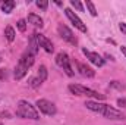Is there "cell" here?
<instances>
[{"label": "cell", "mask_w": 126, "mask_h": 125, "mask_svg": "<svg viewBox=\"0 0 126 125\" xmlns=\"http://www.w3.org/2000/svg\"><path fill=\"white\" fill-rule=\"evenodd\" d=\"M76 65H78V71H79L81 75L88 77V78H93L95 75V72L90 68V66H87V65H84V63H76Z\"/></svg>", "instance_id": "8fae6325"}, {"label": "cell", "mask_w": 126, "mask_h": 125, "mask_svg": "<svg viewBox=\"0 0 126 125\" xmlns=\"http://www.w3.org/2000/svg\"><path fill=\"white\" fill-rule=\"evenodd\" d=\"M56 63L64 69V72L69 75V77H73L75 75V72L72 71V68H70V61H69V56L66 55V53H59L57 56H56Z\"/></svg>", "instance_id": "5b68a950"}, {"label": "cell", "mask_w": 126, "mask_h": 125, "mask_svg": "<svg viewBox=\"0 0 126 125\" xmlns=\"http://www.w3.org/2000/svg\"><path fill=\"white\" fill-rule=\"evenodd\" d=\"M120 50H122V53L126 56V47H125V46H122V47H120Z\"/></svg>", "instance_id": "4316f807"}, {"label": "cell", "mask_w": 126, "mask_h": 125, "mask_svg": "<svg viewBox=\"0 0 126 125\" xmlns=\"http://www.w3.org/2000/svg\"><path fill=\"white\" fill-rule=\"evenodd\" d=\"M27 72H28V68H27L22 62H19L16 65V68H15L13 77H15V80H22V78L27 75Z\"/></svg>", "instance_id": "30bf717a"}, {"label": "cell", "mask_w": 126, "mask_h": 125, "mask_svg": "<svg viewBox=\"0 0 126 125\" xmlns=\"http://www.w3.org/2000/svg\"><path fill=\"white\" fill-rule=\"evenodd\" d=\"M35 37H37V43H38L40 47H43L47 53H53V50H54L53 43H51L47 37H44V35H41V34H35Z\"/></svg>", "instance_id": "9c48e42d"}, {"label": "cell", "mask_w": 126, "mask_h": 125, "mask_svg": "<svg viewBox=\"0 0 126 125\" xmlns=\"http://www.w3.org/2000/svg\"><path fill=\"white\" fill-rule=\"evenodd\" d=\"M64 13H66V16H67V19L73 24V27H76L79 31L82 32H87V27L84 25V22L79 19V16L72 10V9H64Z\"/></svg>", "instance_id": "8992f818"}, {"label": "cell", "mask_w": 126, "mask_h": 125, "mask_svg": "<svg viewBox=\"0 0 126 125\" xmlns=\"http://www.w3.org/2000/svg\"><path fill=\"white\" fill-rule=\"evenodd\" d=\"M0 62H1V58H0Z\"/></svg>", "instance_id": "f546056e"}, {"label": "cell", "mask_w": 126, "mask_h": 125, "mask_svg": "<svg viewBox=\"0 0 126 125\" xmlns=\"http://www.w3.org/2000/svg\"><path fill=\"white\" fill-rule=\"evenodd\" d=\"M16 116L19 118H30V119H40V115L37 109L27 100H19L18 109H16Z\"/></svg>", "instance_id": "7a4b0ae2"}, {"label": "cell", "mask_w": 126, "mask_h": 125, "mask_svg": "<svg viewBox=\"0 0 126 125\" xmlns=\"http://www.w3.org/2000/svg\"><path fill=\"white\" fill-rule=\"evenodd\" d=\"M82 53L87 56V59H90V62L94 63L95 66H103L106 61L98 55V53H95V52H90V50H87V49H82Z\"/></svg>", "instance_id": "52a82bcc"}, {"label": "cell", "mask_w": 126, "mask_h": 125, "mask_svg": "<svg viewBox=\"0 0 126 125\" xmlns=\"http://www.w3.org/2000/svg\"><path fill=\"white\" fill-rule=\"evenodd\" d=\"M59 35L62 37L64 41H67V43H70V44H76V38H75L73 32L70 31L67 27H64V25H59Z\"/></svg>", "instance_id": "ba28073f"}, {"label": "cell", "mask_w": 126, "mask_h": 125, "mask_svg": "<svg viewBox=\"0 0 126 125\" xmlns=\"http://www.w3.org/2000/svg\"><path fill=\"white\" fill-rule=\"evenodd\" d=\"M85 106L93 110V112H97V113H101L104 118L107 119H113V121H120V119H125V113H122L120 110L109 106V104H104V103H98V102H91L88 100L85 103Z\"/></svg>", "instance_id": "6da1fadb"}, {"label": "cell", "mask_w": 126, "mask_h": 125, "mask_svg": "<svg viewBox=\"0 0 126 125\" xmlns=\"http://www.w3.org/2000/svg\"><path fill=\"white\" fill-rule=\"evenodd\" d=\"M7 77V72H6V69H0V80H4Z\"/></svg>", "instance_id": "cb8c5ba5"}, {"label": "cell", "mask_w": 126, "mask_h": 125, "mask_svg": "<svg viewBox=\"0 0 126 125\" xmlns=\"http://www.w3.org/2000/svg\"><path fill=\"white\" fill-rule=\"evenodd\" d=\"M119 28H120V31L123 32V34H126V24H125V22H120Z\"/></svg>", "instance_id": "484cf974"}, {"label": "cell", "mask_w": 126, "mask_h": 125, "mask_svg": "<svg viewBox=\"0 0 126 125\" xmlns=\"http://www.w3.org/2000/svg\"><path fill=\"white\" fill-rule=\"evenodd\" d=\"M70 4H72V7H75L76 10L84 12V6H82V3H81V1H78V0H70Z\"/></svg>", "instance_id": "d6986e66"}, {"label": "cell", "mask_w": 126, "mask_h": 125, "mask_svg": "<svg viewBox=\"0 0 126 125\" xmlns=\"http://www.w3.org/2000/svg\"><path fill=\"white\" fill-rule=\"evenodd\" d=\"M37 107L40 109V112H43L44 115H48V116H53V115H56V112H57L56 106H54L51 102L46 100V99L37 100Z\"/></svg>", "instance_id": "277c9868"}, {"label": "cell", "mask_w": 126, "mask_h": 125, "mask_svg": "<svg viewBox=\"0 0 126 125\" xmlns=\"http://www.w3.org/2000/svg\"><path fill=\"white\" fill-rule=\"evenodd\" d=\"M69 91L73 93L75 96H88V97H94L97 100H104L106 99L104 94L97 93V91L91 90V88H87V87H84L81 84H70L69 85Z\"/></svg>", "instance_id": "3957f363"}, {"label": "cell", "mask_w": 126, "mask_h": 125, "mask_svg": "<svg viewBox=\"0 0 126 125\" xmlns=\"http://www.w3.org/2000/svg\"><path fill=\"white\" fill-rule=\"evenodd\" d=\"M4 37H6V40H7L9 43H12V41L15 40V30H13L10 25L4 28Z\"/></svg>", "instance_id": "2e32d148"}, {"label": "cell", "mask_w": 126, "mask_h": 125, "mask_svg": "<svg viewBox=\"0 0 126 125\" xmlns=\"http://www.w3.org/2000/svg\"><path fill=\"white\" fill-rule=\"evenodd\" d=\"M87 7H88V10H90V13L93 15V16H97V9H95V6H94V3L93 1H90V0H87Z\"/></svg>", "instance_id": "ac0fdd59"}, {"label": "cell", "mask_w": 126, "mask_h": 125, "mask_svg": "<svg viewBox=\"0 0 126 125\" xmlns=\"http://www.w3.org/2000/svg\"><path fill=\"white\" fill-rule=\"evenodd\" d=\"M38 43H37V37H35V34H32L31 38H30V47H28V53H31L32 56H35L37 55V52H38Z\"/></svg>", "instance_id": "7c38bea8"}, {"label": "cell", "mask_w": 126, "mask_h": 125, "mask_svg": "<svg viewBox=\"0 0 126 125\" xmlns=\"http://www.w3.org/2000/svg\"><path fill=\"white\" fill-rule=\"evenodd\" d=\"M38 80H40L41 83H44V81L47 80V68H46L44 65H41V66L38 68Z\"/></svg>", "instance_id": "e0dca14e"}, {"label": "cell", "mask_w": 126, "mask_h": 125, "mask_svg": "<svg viewBox=\"0 0 126 125\" xmlns=\"http://www.w3.org/2000/svg\"><path fill=\"white\" fill-rule=\"evenodd\" d=\"M117 104L122 106V107H125L126 106V99H119V100H117Z\"/></svg>", "instance_id": "d4e9b609"}, {"label": "cell", "mask_w": 126, "mask_h": 125, "mask_svg": "<svg viewBox=\"0 0 126 125\" xmlns=\"http://www.w3.org/2000/svg\"><path fill=\"white\" fill-rule=\"evenodd\" d=\"M19 62H22L27 68H28V69H30L32 65H34V56H32L31 53H28V52H27L25 55H22V58L19 59Z\"/></svg>", "instance_id": "5bb4252c"}, {"label": "cell", "mask_w": 126, "mask_h": 125, "mask_svg": "<svg viewBox=\"0 0 126 125\" xmlns=\"http://www.w3.org/2000/svg\"><path fill=\"white\" fill-rule=\"evenodd\" d=\"M35 4H37V7H40L41 10H46L47 6H48V1H47V0H38Z\"/></svg>", "instance_id": "7402d4cb"}, {"label": "cell", "mask_w": 126, "mask_h": 125, "mask_svg": "<svg viewBox=\"0 0 126 125\" xmlns=\"http://www.w3.org/2000/svg\"><path fill=\"white\" fill-rule=\"evenodd\" d=\"M28 22L32 24L34 27H40V28H43V25H44L43 19H41L38 15H35V13H30V15H28Z\"/></svg>", "instance_id": "4fadbf2b"}, {"label": "cell", "mask_w": 126, "mask_h": 125, "mask_svg": "<svg viewBox=\"0 0 126 125\" xmlns=\"http://www.w3.org/2000/svg\"><path fill=\"white\" fill-rule=\"evenodd\" d=\"M110 87H111V88H116V90H120V91L125 90V85H123L122 83H119V81H111V83H110Z\"/></svg>", "instance_id": "ffe728a7"}, {"label": "cell", "mask_w": 126, "mask_h": 125, "mask_svg": "<svg viewBox=\"0 0 126 125\" xmlns=\"http://www.w3.org/2000/svg\"><path fill=\"white\" fill-rule=\"evenodd\" d=\"M1 116H6V118H9V116H10V115H9V113H7V112H3V113H1Z\"/></svg>", "instance_id": "83f0119b"}, {"label": "cell", "mask_w": 126, "mask_h": 125, "mask_svg": "<svg viewBox=\"0 0 126 125\" xmlns=\"http://www.w3.org/2000/svg\"><path fill=\"white\" fill-rule=\"evenodd\" d=\"M106 58H107V59H110V61H114V59H113V56H110V55H106Z\"/></svg>", "instance_id": "f1b7e54d"}, {"label": "cell", "mask_w": 126, "mask_h": 125, "mask_svg": "<svg viewBox=\"0 0 126 125\" xmlns=\"http://www.w3.org/2000/svg\"><path fill=\"white\" fill-rule=\"evenodd\" d=\"M0 125H1V124H0Z\"/></svg>", "instance_id": "4dcf8cb0"}, {"label": "cell", "mask_w": 126, "mask_h": 125, "mask_svg": "<svg viewBox=\"0 0 126 125\" xmlns=\"http://www.w3.org/2000/svg\"><path fill=\"white\" fill-rule=\"evenodd\" d=\"M30 85H31L32 88H37V87L41 85V81L38 80V77H37V78H31V80H30Z\"/></svg>", "instance_id": "603a6c76"}, {"label": "cell", "mask_w": 126, "mask_h": 125, "mask_svg": "<svg viewBox=\"0 0 126 125\" xmlns=\"http://www.w3.org/2000/svg\"><path fill=\"white\" fill-rule=\"evenodd\" d=\"M13 7H15V1L13 0H6L4 3H1V10L4 13H10L13 10Z\"/></svg>", "instance_id": "9a60e30c"}, {"label": "cell", "mask_w": 126, "mask_h": 125, "mask_svg": "<svg viewBox=\"0 0 126 125\" xmlns=\"http://www.w3.org/2000/svg\"><path fill=\"white\" fill-rule=\"evenodd\" d=\"M18 30L21 32L27 31V21H25V19H19V21H18Z\"/></svg>", "instance_id": "44dd1931"}]
</instances>
